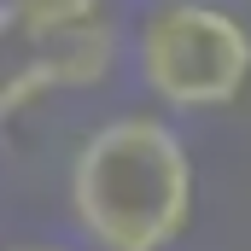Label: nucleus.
Returning a JSON list of instances; mask_svg holds the SVG:
<instances>
[{
  "label": "nucleus",
  "mask_w": 251,
  "mask_h": 251,
  "mask_svg": "<svg viewBox=\"0 0 251 251\" xmlns=\"http://www.w3.org/2000/svg\"><path fill=\"white\" fill-rule=\"evenodd\" d=\"M70 216L100 251H170L193 228L199 176L181 128L158 111H123L82 134L70 158Z\"/></svg>",
  "instance_id": "f257e3e1"
},
{
  "label": "nucleus",
  "mask_w": 251,
  "mask_h": 251,
  "mask_svg": "<svg viewBox=\"0 0 251 251\" xmlns=\"http://www.w3.org/2000/svg\"><path fill=\"white\" fill-rule=\"evenodd\" d=\"M128 64L146 100L176 117L228 111L251 88V24L216 0H152L128 35Z\"/></svg>",
  "instance_id": "f03ea898"
},
{
  "label": "nucleus",
  "mask_w": 251,
  "mask_h": 251,
  "mask_svg": "<svg viewBox=\"0 0 251 251\" xmlns=\"http://www.w3.org/2000/svg\"><path fill=\"white\" fill-rule=\"evenodd\" d=\"M117 53H123V41H117L111 18H100L88 29H70V35H53V41H29V53L0 76V117H18L47 94L100 88L117 70Z\"/></svg>",
  "instance_id": "7ed1b4c3"
},
{
  "label": "nucleus",
  "mask_w": 251,
  "mask_h": 251,
  "mask_svg": "<svg viewBox=\"0 0 251 251\" xmlns=\"http://www.w3.org/2000/svg\"><path fill=\"white\" fill-rule=\"evenodd\" d=\"M100 18H105V0H0V35H18L24 47L88 29Z\"/></svg>",
  "instance_id": "20e7f679"
},
{
  "label": "nucleus",
  "mask_w": 251,
  "mask_h": 251,
  "mask_svg": "<svg viewBox=\"0 0 251 251\" xmlns=\"http://www.w3.org/2000/svg\"><path fill=\"white\" fill-rule=\"evenodd\" d=\"M6 251H76V246H53V240H24V246H6Z\"/></svg>",
  "instance_id": "39448f33"
},
{
  "label": "nucleus",
  "mask_w": 251,
  "mask_h": 251,
  "mask_svg": "<svg viewBox=\"0 0 251 251\" xmlns=\"http://www.w3.org/2000/svg\"><path fill=\"white\" fill-rule=\"evenodd\" d=\"M246 6H251V0H246Z\"/></svg>",
  "instance_id": "423d86ee"
}]
</instances>
